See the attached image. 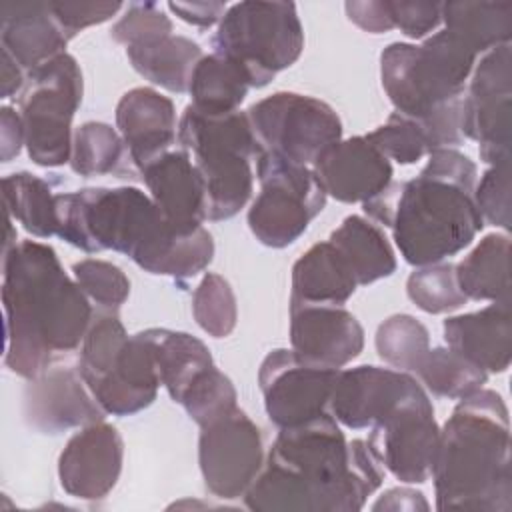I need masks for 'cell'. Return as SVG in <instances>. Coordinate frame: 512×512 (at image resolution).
<instances>
[{
  "instance_id": "ba28073f",
  "label": "cell",
  "mask_w": 512,
  "mask_h": 512,
  "mask_svg": "<svg viewBox=\"0 0 512 512\" xmlns=\"http://www.w3.org/2000/svg\"><path fill=\"white\" fill-rule=\"evenodd\" d=\"M304 50L294 2L246 0L228 6L212 36V52L238 62L252 88H264Z\"/></svg>"
},
{
  "instance_id": "f546056e",
  "label": "cell",
  "mask_w": 512,
  "mask_h": 512,
  "mask_svg": "<svg viewBox=\"0 0 512 512\" xmlns=\"http://www.w3.org/2000/svg\"><path fill=\"white\" fill-rule=\"evenodd\" d=\"M444 28L460 38L476 54L510 44L512 2L508 0H462L442 2Z\"/></svg>"
},
{
  "instance_id": "ffe728a7",
  "label": "cell",
  "mask_w": 512,
  "mask_h": 512,
  "mask_svg": "<svg viewBox=\"0 0 512 512\" xmlns=\"http://www.w3.org/2000/svg\"><path fill=\"white\" fill-rule=\"evenodd\" d=\"M290 348L302 360L344 368L364 348V328L344 306L290 304Z\"/></svg>"
},
{
  "instance_id": "8d00e7d4",
  "label": "cell",
  "mask_w": 512,
  "mask_h": 512,
  "mask_svg": "<svg viewBox=\"0 0 512 512\" xmlns=\"http://www.w3.org/2000/svg\"><path fill=\"white\" fill-rule=\"evenodd\" d=\"M406 294L428 314H450L468 302L458 286L456 264L452 262L418 266L406 280Z\"/></svg>"
},
{
  "instance_id": "d6986e66",
  "label": "cell",
  "mask_w": 512,
  "mask_h": 512,
  "mask_svg": "<svg viewBox=\"0 0 512 512\" xmlns=\"http://www.w3.org/2000/svg\"><path fill=\"white\" fill-rule=\"evenodd\" d=\"M422 384L408 372L362 364L338 372L328 412L332 418L350 428L364 430L374 426L394 406L406 400Z\"/></svg>"
},
{
  "instance_id": "d590c367",
  "label": "cell",
  "mask_w": 512,
  "mask_h": 512,
  "mask_svg": "<svg viewBox=\"0 0 512 512\" xmlns=\"http://www.w3.org/2000/svg\"><path fill=\"white\" fill-rule=\"evenodd\" d=\"M376 352L394 370L412 374L430 348L428 328L410 314H392L376 330Z\"/></svg>"
},
{
  "instance_id": "9c48e42d",
  "label": "cell",
  "mask_w": 512,
  "mask_h": 512,
  "mask_svg": "<svg viewBox=\"0 0 512 512\" xmlns=\"http://www.w3.org/2000/svg\"><path fill=\"white\" fill-rule=\"evenodd\" d=\"M82 94V70L68 52L26 74V84L18 94V114L26 152L36 166L58 168L70 162L72 120Z\"/></svg>"
},
{
  "instance_id": "d6a6232c",
  "label": "cell",
  "mask_w": 512,
  "mask_h": 512,
  "mask_svg": "<svg viewBox=\"0 0 512 512\" xmlns=\"http://www.w3.org/2000/svg\"><path fill=\"white\" fill-rule=\"evenodd\" d=\"M58 194L52 186L30 172H14L2 178V200L6 214L18 220L36 238L58 234Z\"/></svg>"
},
{
  "instance_id": "277c9868",
  "label": "cell",
  "mask_w": 512,
  "mask_h": 512,
  "mask_svg": "<svg viewBox=\"0 0 512 512\" xmlns=\"http://www.w3.org/2000/svg\"><path fill=\"white\" fill-rule=\"evenodd\" d=\"M476 164L456 148H438L416 178L390 182L362 204L364 212L392 230L410 266L444 262L472 244L484 228L474 204Z\"/></svg>"
},
{
  "instance_id": "f6af8a7d",
  "label": "cell",
  "mask_w": 512,
  "mask_h": 512,
  "mask_svg": "<svg viewBox=\"0 0 512 512\" xmlns=\"http://www.w3.org/2000/svg\"><path fill=\"white\" fill-rule=\"evenodd\" d=\"M50 8L66 32V36L72 40L78 32H82L88 26L102 24L116 16L124 4L122 2H50Z\"/></svg>"
},
{
  "instance_id": "7dc6e473",
  "label": "cell",
  "mask_w": 512,
  "mask_h": 512,
  "mask_svg": "<svg viewBox=\"0 0 512 512\" xmlns=\"http://www.w3.org/2000/svg\"><path fill=\"white\" fill-rule=\"evenodd\" d=\"M172 14H176L186 24L198 26V28H210L218 26L228 6L224 2H168L166 4Z\"/></svg>"
},
{
  "instance_id": "44dd1931",
  "label": "cell",
  "mask_w": 512,
  "mask_h": 512,
  "mask_svg": "<svg viewBox=\"0 0 512 512\" xmlns=\"http://www.w3.org/2000/svg\"><path fill=\"white\" fill-rule=\"evenodd\" d=\"M312 170L326 196L344 204L368 202L380 194L394 176L390 160L376 150L366 136L338 140L316 158Z\"/></svg>"
},
{
  "instance_id": "681fc988",
  "label": "cell",
  "mask_w": 512,
  "mask_h": 512,
  "mask_svg": "<svg viewBox=\"0 0 512 512\" xmlns=\"http://www.w3.org/2000/svg\"><path fill=\"white\" fill-rule=\"evenodd\" d=\"M428 508H430V504L426 502L424 494L414 488H408V486L390 488L372 504L374 512H380V510H392V512L410 510V512H414V510H428Z\"/></svg>"
},
{
  "instance_id": "5bb4252c",
  "label": "cell",
  "mask_w": 512,
  "mask_h": 512,
  "mask_svg": "<svg viewBox=\"0 0 512 512\" xmlns=\"http://www.w3.org/2000/svg\"><path fill=\"white\" fill-rule=\"evenodd\" d=\"M440 428L434 406L420 386L370 426L368 446L386 472L404 484H424L434 466Z\"/></svg>"
},
{
  "instance_id": "4dcf8cb0",
  "label": "cell",
  "mask_w": 512,
  "mask_h": 512,
  "mask_svg": "<svg viewBox=\"0 0 512 512\" xmlns=\"http://www.w3.org/2000/svg\"><path fill=\"white\" fill-rule=\"evenodd\" d=\"M456 280L468 300L510 302V236L486 234L456 264Z\"/></svg>"
},
{
  "instance_id": "7402d4cb",
  "label": "cell",
  "mask_w": 512,
  "mask_h": 512,
  "mask_svg": "<svg viewBox=\"0 0 512 512\" xmlns=\"http://www.w3.org/2000/svg\"><path fill=\"white\" fill-rule=\"evenodd\" d=\"M116 130L120 132L136 170L172 150L178 142L174 102L150 86H136L116 104Z\"/></svg>"
},
{
  "instance_id": "7bdbcfd3",
  "label": "cell",
  "mask_w": 512,
  "mask_h": 512,
  "mask_svg": "<svg viewBox=\"0 0 512 512\" xmlns=\"http://www.w3.org/2000/svg\"><path fill=\"white\" fill-rule=\"evenodd\" d=\"M474 204L484 224H492L510 230L512 224V204H510V160L490 166L480 182L474 186Z\"/></svg>"
},
{
  "instance_id": "7c38bea8",
  "label": "cell",
  "mask_w": 512,
  "mask_h": 512,
  "mask_svg": "<svg viewBox=\"0 0 512 512\" xmlns=\"http://www.w3.org/2000/svg\"><path fill=\"white\" fill-rule=\"evenodd\" d=\"M260 428L242 408L200 426L198 464L206 490L222 500L244 498L264 466Z\"/></svg>"
},
{
  "instance_id": "ac0fdd59",
  "label": "cell",
  "mask_w": 512,
  "mask_h": 512,
  "mask_svg": "<svg viewBox=\"0 0 512 512\" xmlns=\"http://www.w3.org/2000/svg\"><path fill=\"white\" fill-rule=\"evenodd\" d=\"M98 406L112 416H132L148 408L160 384L152 348L140 332L130 334L92 374L82 378Z\"/></svg>"
},
{
  "instance_id": "484cf974",
  "label": "cell",
  "mask_w": 512,
  "mask_h": 512,
  "mask_svg": "<svg viewBox=\"0 0 512 512\" xmlns=\"http://www.w3.org/2000/svg\"><path fill=\"white\" fill-rule=\"evenodd\" d=\"M358 282L328 242L312 244L292 266L290 304H336L344 306L356 292Z\"/></svg>"
},
{
  "instance_id": "836d02e7",
  "label": "cell",
  "mask_w": 512,
  "mask_h": 512,
  "mask_svg": "<svg viewBox=\"0 0 512 512\" xmlns=\"http://www.w3.org/2000/svg\"><path fill=\"white\" fill-rule=\"evenodd\" d=\"M68 164L74 174L92 178L104 174H124L132 160L116 128L106 122L90 120L74 130Z\"/></svg>"
},
{
  "instance_id": "1f68e13d",
  "label": "cell",
  "mask_w": 512,
  "mask_h": 512,
  "mask_svg": "<svg viewBox=\"0 0 512 512\" xmlns=\"http://www.w3.org/2000/svg\"><path fill=\"white\" fill-rule=\"evenodd\" d=\"M250 80L244 68L216 52L204 54L192 70L188 94L192 106L206 114H228L240 110Z\"/></svg>"
},
{
  "instance_id": "6da1fadb",
  "label": "cell",
  "mask_w": 512,
  "mask_h": 512,
  "mask_svg": "<svg viewBox=\"0 0 512 512\" xmlns=\"http://www.w3.org/2000/svg\"><path fill=\"white\" fill-rule=\"evenodd\" d=\"M366 440H346L330 412L280 428L244 494L254 512H356L384 480Z\"/></svg>"
},
{
  "instance_id": "e575fe53",
  "label": "cell",
  "mask_w": 512,
  "mask_h": 512,
  "mask_svg": "<svg viewBox=\"0 0 512 512\" xmlns=\"http://www.w3.org/2000/svg\"><path fill=\"white\" fill-rule=\"evenodd\" d=\"M412 374H416L426 392L448 400L466 398L484 388L488 380L486 370L448 346L428 348Z\"/></svg>"
},
{
  "instance_id": "bcb514c9",
  "label": "cell",
  "mask_w": 512,
  "mask_h": 512,
  "mask_svg": "<svg viewBox=\"0 0 512 512\" xmlns=\"http://www.w3.org/2000/svg\"><path fill=\"white\" fill-rule=\"evenodd\" d=\"M344 10L348 20L368 34H384L394 30L388 0H352L344 4Z\"/></svg>"
},
{
  "instance_id": "f1b7e54d",
  "label": "cell",
  "mask_w": 512,
  "mask_h": 512,
  "mask_svg": "<svg viewBox=\"0 0 512 512\" xmlns=\"http://www.w3.org/2000/svg\"><path fill=\"white\" fill-rule=\"evenodd\" d=\"M126 56L142 78L168 92L182 94L188 92L192 70L204 54L198 42L170 34L128 46Z\"/></svg>"
},
{
  "instance_id": "52a82bcc",
  "label": "cell",
  "mask_w": 512,
  "mask_h": 512,
  "mask_svg": "<svg viewBox=\"0 0 512 512\" xmlns=\"http://www.w3.org/2000/svg\"><path fill=\"white\" fill-rule=\"evenodd\" d=\"M478 54L446 28L420 46L392 42L380 54V82L394 112L424 122L464 98Z\"/></svg>"
},
{
  "instance_id": "d4e9b609",
  "label": "cell",
  "mask_w": 512,
  "mask_h": 512,
  "mask_svg": "<svg viewBox=\"0 0 512 512\" xmlns=\"http://www.w3.org/2000/svg\"><path fill=\"white\" fill-rule=\"evenodd\" d=\"M0 42L28 74L66 52L70 38L58 24L50 2H2Z\"/></svg>"
},
{
  "instance_id": "f907efd6",
  "label": "cell",
  "mask_w": 512,
  "mask_h": 512,
  "mask_svg": "<svg viewBox=\"0 0 512 512\" xmlns=\"http://www.w3.org/2000/svg\"><path fill=\"white\" fill-rule=\"evenodd\" d=\"M0 62H2L0 98H10L14 94H20L26 84V72L6 50H0Z\"/></svg>"
},
{
  "instance_id": "5b68a950",
  "label": "cell",
  "mask_w": 512,
  "mask_h": 512,
  "mask_svg": "<svg viewBox=\"0 0 512 512\" xmlns=\"http://www.w3.org/2000/svg\"><path fill=\"white\" fill-rule=\"evenodd\" d=\"M430 478L438 510H512L510 418L498 392L480 388L458 400L440 428Z\"/></svg>"
},
{
  "instance_id": "c3c4849f",
  "label": "cell",
  "mask_w": 512,
  "mask_h": 512,
  "mask_svg": "<svg viewBox=\"0 0 512 512\" xmlns=\"http://www.w3.org/2000/svg\"><path fill=\"white\" fill-rule=\"evenodd\" d=\"M24 146V126L20 114L10 108H0V156L2 162H10L20 154Z\"/></svg>"
},
{
  "instance_id": "9a60e30c",
  "label": "cell",
  "mask_w": 512,
  "mask_h": 512,
  "mask_svg": "<svg viewBox=\"0 0 512 512\" xmlns=\"http://www.w3.org/2000/svg\"><path fill=\"white\" fill-rule=\"evenodd\" d=\"M338 372L340 368L302 360L292 348L268 352L258 370V384L270 422L280 430L326 414Z\"/></svg>"
},
{
  "instance_id": "60d3db41",
  "label": "cell",
  "mask_w": 512,
  "mask_h": 512,
  "mask_svg": "<svg viewBox=\"0 0 512 512\" xmlns=\"http://www.w3.org/2000/svg\"><path fill=\"white\" fill-rule=\"evenodd\" d=\"M366 140L380 150L388 160L402 166L416 164L430 154V146L422 128L398 112H392L384 124L366 134Z\"/></svg>"
},
{
  "instance_id": "3957f363",
  "label": "cell",
  "mask_w": 512,
  "mask_h": 512,
  "mask_svg": "<svg viewBox=\"0 0 512 512\" xmlns=\"http://www.w3.org/2000/svg\"><path fill=\"white\" fill-rule=\"evenodd\" d=\"M56 202V236L82 252L114 250L144 272L176 280L194 278L214 258V240L204 226L176 232L140 188H80L60 192Z\"/></svg>"
},
{
  "instance_id": "e0dca14e",
  "label": "cell",
  "mask_w": 512,
  "mask_h": 512,
  "mask_svg": "<svg viewBox=\"0 0 512 512\" xmlns=\"http://www.w3.org/2000/svg\"><path fill=\"white\" fill-rule=\"evenodd\" d=\"M124 462L120 432L100 420L72 434L58 456V480L62 490L80 500L96 502L116 486Z\"/></svg>"
},
{
  "instance_id": "4fadbf2b",
  "label": "cell",
  "mask_w": 512,
  "mask_h": 512,
  "mask_svg": "<svg viewBox=\"0 0 512 512\" xmlns=\"http://www.w3.org/2000/svg\"><path fill=\"white\" fill-rule=\"evenodd\" d=\"M462 102V136L478 142L482 162L510 160L512 54L510 44L488 50L474 64Z\"/></svg>"
},
{
  "instance_id": "8992f818",
  "label": "cell",
  "mask_w": 512,
  "mask_h": 512,
  "mask_svg": "<svg viewBox=\"0 0 512 512\" xmlns=\"http://www.w3.org/2000/svg\"><path fill=\"white\" fill-rule=\"evenodd\" d=\"M178 148L190 154L202 180L206 220L236 216L252 196L258 156L246 112L206 114L188 104L178 118Z\"/></svg>"
},
{
  "instance_id": "ab89813d",
  "label": "cell",
  "mask_w": 512,
  "mask_h": 512,
  "mask_svg": "<svg viewBox=\"0 0 512 512\" xmlns=\"http://www.w3.org/2000/svg\"><path fill=\"white\" fill-rule=\"evenodd\" d=\"M238 396L232 380L214 366L206 368L184 392L180 404L186 414L198 424L204 426L210 420L230 412L238 406Z\"/></svg>"
},
{
  "instance_id": "2e32d148",
  "label": "cell",
  "mask_w": 512,
  "mask_h": 512,
  "mask_svg": "<svg viewBox=\"0 0 512 512\" xmlns=\"http://www.w3.org/2000/svg\"><path fill=\"white\" fill-rule=\"evenodd\" d=\"M22 410L30 428L52 436L100 422L106 416L78 368L68 364H50L40 376L28 380Z\"/></svg>"
},
{
  "instance_id": "8fae6325",
  "label": "cell",
  "mask_w": 512,
  "mask_h": 512,
  "mask_svg": "<svg viewBox=\"0 0 512 512\" xmlns=\"http://www.w3.org/2000/svg\"><path fill=\"white\" fill-rule=\"evenodd\" d=\"M260 152L312 166L316 158L342 140V120L320 98L298 92H274L246 110Z\"/></svg>"
},
{
  "instance_id": "f35d334b",
  "label": "cell",
  "mask_w": 512,
  "mask_h": 512,
  "mask_svg": "<svg viewBox=\"0 0 512 512\" xmlns=\"http://www.w3.org/2000/svg\"><path fill=\"white\" fill-rule=\"evenodd\" d=\"M72 278L86 294L94 310L118 312L130 296V278L108 260L84 258L72 264Z\"/></svg>"
},
{
  "instance_id": "74e56055",
  "label": "cell",
  "mask_w": 512,
  "mask_h": 512,
  "mask_svg": "<svg viewBox=\"0 0 512 512\" xmlns=\"http://www.w3.org/2000/svg\"><path fill=\"white\" fill-rule=\"evenodd\" d=\"M192 314L208 336H230L238 320L236 294L230 282L216 272H206L192 294Z\"/></svg>"
},
{
  "instance_id": "7a4b0ae2",
  "label": "cell",
  "mask_w": 512,
  "mask_h": 512,
  "mask_svg": "<svg viewBox=\"0 0 512 512\" xmlns=\"http://www.w3.org/2000/svg\"><path fill=\"white\" fill-rule=\"evenodd\" d=\"M4 364L20 378L40 376L56 356L80 348L94 306L52 246L20 240L2 256Z\"/></svg>"
},
{
  "instance_id": "83f0119b",
  "label": "cell",
  "mask_w": 512,
  "mask_h": 512,
  "mask_svg": "<svg viewBox=\"0 0 512 512\" xmlns=\"http://www.w3.org/2000/svg\"><path fill=\"white\" fill-rule=\"evenodd\" d=\"M328 242L342 254L358 286H368L396 272V254L382 228L364 216H346Z\"/></svg>"
},
{
  "instance_id": "b9f144b4",
  "label": "cell",
  "mask_w": 512,
  "mask_h": 512,
  "mask_svg": "<svg viewBox=\"0 0 512 512\" xmlns=\"http://www.w3.org/2000/svg\"><path fill=\"white\" fill-rule=\"evenodd\" d=\"M174 24L164 8L156 2H130L124 14L112 24L110 36L118 44L134 46L162 36H170Z\"/></svg>"
},
{
  "instance_id": "ee69618b",
  "label": "cell",
  "mask_w": 512,
  "mask_h": 512,
  "mask_svg": "<svg viewBox=\"0 0 512 512\" xmlns=\"http://www.w3.org/2000/svg\"><path fill=\"white\" fill-rule=\"evenodd\" d=\"M388 8L394 28L412 40L426 38L442 24V2L388 0Z\"/></svg>"
},
{
  "instance_id": "4316f807",
  "label": "cell",
  "mask_w": 512,
  "mask_h": 512,
  "mask_svg": "<svg viewBox=\"0 0 512 512\" xmlns=\"http://www.w3.org/2000/svg\"><path fill=\"white\" fill-rule=\"evenodd\" d=\"M148 342L158 368L160 384L170 398L180 404L188 386L210 366H214L210 348L196 336L170 328L140 330Z\"/></svg>"
},
{
  "instance_id": "603a6c76",
  "label": "cell",
  "mask_w": 512,
  "mask_h": 512,
  "mask_svg": "<svg viewBox=\"0 0 512 512\" xmlns=\"http://www.w3.org/2000/svg\"><path fill=\"white\" fill-rule=\"evenodd\" d=\"M160 216L176 232H192L206 222L204 188L190 154L172 148L138 170Z\"/></svg>"
},
{
  "instance_id": "cb8c5ba5",
  "label": "cell",
  "mask_w": 512,
  "mask_h": 512,
  "mask_svg": "<svg viewBox=\"0 0 512 512\" xmlns=\"http://www.w3.org/2000/svg\"><path fill=\"white\" fill-rule=\"evenodd\" d=\"M444 342L486 372L502 374L512 358L510 302H492L476 312L450 316L442 324Z\"/></svg>"
},
{
  "instance_id": "30bf717a",
  "label": "cell",
  "mask_w": 512,
  "mask_h": 512,
  "mask_svg": "<svg viewBox=\"0 0 512 512\" xmlns=\"http://www.w3.org/2000/svg\"><path fill=\"white\" fill-rule=\"evenodd\" d=\"M260 192L248 208V228L268 248L294 244L324 210L326 192L312 166L284 160L272 152L256 156Z\"/></svg>"
}]
</instances>
